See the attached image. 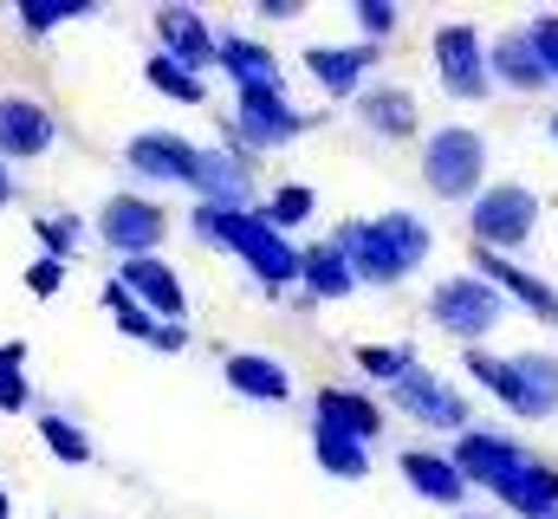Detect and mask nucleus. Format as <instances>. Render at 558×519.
<instances>
[{
    "instance_id": "obj_20",
    "label": "nucleus",
    "mask_w": 558,
    "mask_h": 519,
    "mask_svg": "<svg viewBox=\"0 0 558 519\" xmlns=\"http://www.w3.org/2000/svg\"><path fill=\"white\" fill-rule=\"evenodd\" d=\"M312 422H331V429H344L351 442L377 448L384 429H390V409H384L364 384H318L312 389Z\"/></svg>"
},
{
    "instance_id": "obj_41",
    "label": "nucleus",
    "mask_w": 558,
    "mask_h": 519,
    "mask_svg": "<svg viewBox=\"0 0 558 519\" xmlns=\"http://www.w3.org/2000/svg\"><path fill=\"white\" fill-rule=\"evenodd\" d=\"M254 20H267V26H292V20H305V0H260Z\"/></svg>"
},
{
    "instance_id": "obj_34",
    "label": "nucleus",
    "mask_w": 558,
    "mask_h": 519,
    "mask_svg": "<svg viewBox=\"0 0 558 519\" xmlns=\"http://www.w3.org/2000/svg\"><path fill=\"white\" fill-rule=\"evenodd\" d=\"M312 215H318V189H312V182H274V189L260 195V221L279 228V234H299Z\"/></svg>"
},
{
    "instance_id": "obj_37",
    "label": "nucleus",
    "mask_w": 558,
    "mask_h": 519,
    "mask_svg": "<svg viewBox=\"0 0 558 519\" xmlns=\"http://www.w3.org/2000/svg\"><path fill=\"white\" fill-rule=\"evenodd\" d=\"M26 402H33V389H26V345L7 338V345H0V409L20 415Z\"/></svg>"
},
{
    "instance_id": "obj_14",
    "label": "nucleus",
    "mask_w": 558,
    "mask_h": 519,
    "mask_svg": "<svg viewBox=\"0 0 558 519\" xmlns=\"http://www.w3.org/2000/svg\"><path fill=\"white\" fill-rule=\"evenodd\" d=\"M344 111L377 143H416L422 136V98H416V85H403V79H371Z\"/></svg>"
},
{
    "instance_id": "obj_17",
    "label": "nucleus",
    "mask_w": 558,
    "mask_h": 519,
    "mask_svg": "<svg viewBox=\"0 0 558 519\" xmlns=\"http://www.w3.org/2000/svg\"><path fill=\"white\" fill-rule=\"evenodd\" d=\"M215 72L228 79V92H286V59L241 26H215Z\"/></svg>"
},
{
    "instance_id": "obj_4",
    "label": "nucleus",
    "mask_w": 558,
    "mask_h": 519,
    "mask_svg": "<svg viewBox=\"0 0 558 519\" xmlns=\"http://www.w3.org/2000/svg\"><path fill=\"white\" fill-rule=\"evenodd\" d=\"M461 221H468V248L513 260L533 234H539V221H546V195H539L533 182H520V176H500V182H487V189L461 208Z\"/></svg>"
},
{
    "instance_id": "obj_43",
    "label": "nucleus",
    "mask_w": 558,
    "mask_h": 519,
    "mask_svg": "<svg viewBox=\"0 0 558 519\" xmlns=\"http://www.w3.org/2000/svg\"><path fill=\"white\" fill-rule=\"evenodd\" d=\"M546 136H553V149H558V105L546 111Z\"/></svg>"
},
{
    "instance_id": "obj_22",
    "label": "nucleus",
    "mask_w": 558,
    "mask_h": 519,
    "mask_svg": "<svg viewBox=\"0 0 558 519\" xmlns=\"http://www.w3.org/2000/svg\"><path fill=\"white\" fill-rule=\"evenodd\" d=\"M397 474H403V487L428 500V507H448V514H468V481H461V468L448 461V448H397Z\"/></svg>"
},
{
    "instance_id": "obj_7",
    "label": "nucleus",
    "mask_w": 558,
    "mask_h": 519,
    "mask_svg": "<svg viewBox=\"0 0 558 519\" xmlns=\"http://www.w3.org/2000/svg\"><path fill=\"white\" fill-rule=\"evenodd\" d=\"M428 72L454 105H487L494 79H487V26L481 20H435L428 33Z\"/></svg>"
},
{
    "instance_id": "obj_45",
    "label": "nucleus",
    "mask_w": 558,
    "mask_h": 519,
    "mask_svg": "<svg viewBox=\"0 0 558 519\" xmlns=\"http://www.w3.org/2000/svg\"><path fill=\"white\" fill-rule=\"evenodd\" d=\"M454 519H500V514H454Z\"/></svg>"
},
{
    "instance_id": "obj_42",
    "label": "nucleus",
    "mask_w": 558,
    "mask_h": 519,
    "mask_svg": "<svg viewBox=\"0 0 558 519\" xmlns=\"http://www.w3.org/2000/svg\"><path fill=\"white\" fill-rule=\"evenodd\" d=\"M13 202H20V169H13V162H0V215H7Z\"/></svg>"
},
{
    "instance_id": "obj_23",
    "label": "nucleus",
    "mask_w": 558,
    "mask_h": 519,
    "mask_svg": "<svg viewBox=\"0 0 558 519\" xmlns=\"http://www.w3.org/2000/svg\"><path fill=\"white\" fill-rule=\"evenodd\" d=\"M221 384L234 389L241 402H292L299 396V377H292V364L274 358V351H221Z\"/></svg>"
},
{
    "instance_id": "obj_29",
    "label": "nucleus",
    "mask_w": 558,
    "mask_h": 519,
    "mask_svg": "<svg viewBox=\"0 0 558 519\" xmlns=\"http://www.w3.org/2000/svg\"><path fill=\"white\" fill-rule=\"evenodd\" d=\"M105 7L98 0H13V26L26 39H52L59 26H78V20H98Z\"/></svg>"
},
{
    "instance_id": "obj_1",
    "label": "nucleus",
    "mask_w": 558,
    "mask_h": 519,
    "mask_svg": "<svg viewBox=\"0 0 558 519\" xmlns=\"http://www.w3.org/2000/svg\"><path fill=\"white\" fill-rule=\"evenodd\" d=\"M344 266L357 273V286H377V292H397L410 286L428 254H435V228L422 221L416 208H384V215H351L325 234Z\"/></svg>"
},
{
    "instance_id": "obj_31",
    "label": "nucleus",
    "mask_w": 558,
    "mask_h": 519,
    "mask_svg": "<svg viewBox=\"0 0 558 519\" xmlns=\"http://www.w3.org/2000/svg\"><path fill=\"white\" fill-rule=\"evenodd\" d=\"M85 241H92V228H85V215H78V208H52V215H33V248H39L46 260L72 266V260L85 254Z\"/></svg>"
},
{
    "instance_id": "obj_46",
    "label": "nucleus",
    "mask_w": 558,
    "mask_h": 519,
    "mask_svg": "<svg viewBox=\"0 0 558 519\" xmlns=\"http://www.w3.org/2000/svg\"><path fill=\"white\" fill-rule=\"evenodd\" d=\"M553 519H558V514H553Z\"/></svg>"
},
{
    "instance_id": "obj_36",
    "label": "nucleus",
    "mask_w": 558,
    "mask_h": 519,
    "mask_svg": "<svg viewBox=\"0 0 558 519\" xmlns=\"http://www.w3.org/2000/svg\"><path fill=\"white\" fill-rule=\"evenodd\" d=\"M98 299H105V312H111V325H118L124 338H137V345H149V338H156V318L143 312V305L124 292V286H118V279H105V286H98Z\"/></svg>"
},
{
    "instance_id": "obj_32",
    "label": "nucleus",
    "mask_w": 558,
    "mask_h": 519,
    "mask_svg": "<svg viewBox=\"0 0 558 519\" xmlns=\"http://www.w3.org/2000/svg\"><path fill=\"white\" fill-rule=\"evenodd\" d=\"M351 364H357L364 389H397L422 358H416V345H351Z\"/></svg>"
},
{
    "instance_id": "obj_12",
    "label": "nucleus",
    "mask_w": 558,
    "mask_h": 519,
    "mask_svg": "<svg viewBox=\"0 0 558 519\" xmlns=\"http://www.w3.org/2000/svg\"><path fill=\"white\" fill-rule=\"evenodd\" d=\"M384 46H364V39H312V46H299V72L318 85V98L325 105H351L377 72H384Z\"/></svg>"
},
{
    "instance_id": "obj_5",
    "label": "nucleus",
    "mask_w": 558,
    "mask_h": 519,
    "mask_svg": "<svg viewBox=\"0 0 558 519\" xmlns=\"http://www.w3.org/2000/svg\"><path fill=\"white\" fill-rule=\"evenodd\" d=\"M422 318L448 338V345H461V351H474V345H487L507 318H513V305L481 279V273H448V279H435L428 286V299H422Z\"/></svg>"
},
{
    "instance_id": "obj_26",
    "label": "nucleus",
    "mask_w": 558,
    "mask_h": 519,
    "mask_svg": "<svg viewBox=\"0 0 558 519\" xmlns=\"http://www.w3.org/2000/svg\"><path fill=\"white\" fill-rule=\"evenodd\" d=\"M299 292L312 305H344L357 292V273L344 266V254L331 241H312V248H299Z\"/></svg>"
},
{
    "instance_id": "obj_28",
    "label": "nucleus",
    "mask_w": 558,
    "mask_h": 519,
    "mask_svg": "<svg viewBox=\"0 0 558 519\" xmlns=\"http://www.w3.org/2000/svg\"><path fill=\"white\" fill-rule=\"evenodd\" d=\"M312 429V461L331 474V481H371V448L364 442H351L344 429H331V422H305Z\"/></svg>"
},
{
    "instance_id": "obj_35",
    "label": "nucleus",
    "mask_w": 558,
    "mask_h": 519,
    "mask_svg": "<svg viewBox=\"0 0 558 519\" xmlns=\"http://www.w3.org/2000/svg\"><path fill=\"white\" fill-rule=\"evenodd\" d=\"M351 20H357V39L364 46H384V52L403 33V7L397 0H351Z\"/></svg>"
},
{
    "instance_id": "obj_13",
    "label": "nucleus",
    "mask_w": 558,
    "mask_h": 519,
    "mask_svg": "<svg viewBox=\"0 0 558 519\" xmlns=\"http://www.w3.org/2000/svg\"><path fill=\"white\" fill-rule=\"evenodd\" d=\"M526 455H533V448H526L520 435L494 429V422H474V429H461V435L448 442V461L461 468L468 494H500V487L520 474V461H526Z\"/></svg>"
},
{
    "instance_id": "obj_15",
    "label": "nucleus",
    "mask_w": 558,
    "mask_h": 519,
    "mask_svg": "<svg viewBox=\"0 0 558 519\" xmlns=\"http://www.w3.org/2000/svg\"><path fill=\"white\" fill-rule=\"evenodd\" d=\"M468 273H481L520 318H533V325H558V286L539 273V266H520V260L507 254H481V248H468Z\"/></svg>"
},
{
    "instance_id": "obj_24",
    "label": "nucleus",
    "mask_w": 558,
    "mask_h": 519,
    "mask_svg": "<svg viewBox=\"0 0 558 519\" xmlns=\"http://www.w3.org/2000/svg\"><path fill=\"white\" fill-rule=\"evenodd\" d=\"M520 422H558V351H513V409Z\"/></svg>"
},
{
    "instance_id": "obj_44",
    "label": "nucleus",
    "mask_w": 558,
    "mask_h": 519,
    "mask_svg": "<svg viewBox=\"0 0 558 519\" xmlns=\"http://www.w3.org/2000/svg\"><path fill=\"white\" fill-rule=\"evenodd\" d=\"M0 519H13V500H7V487H0Z\"/></svg>"
},
{
    "instance_id": "obj_16",
    "label": "nucleus",
    "mask_w": 558,
    "mask_h": 519,
    "mask_svg": "<svg viewBox=\"0 0 558 519\" xmlns=\"http://www.w3.org/2000/svg\"><path fill=\"white\" fill-rule=\"evenodd\" d=\"M195 208H221V215H241V208H260V176L247 156L221 149V143H202V162H195V189H189Z\"/></svg>"
},
{
    "instance_id": "obj_30",
    "label": "nucleus",
    "mask_w": 558,
    "mask_h": 519,
    "mask_svg": "<svg viewBox=\"0 0 558 519\" xmlns=\"http://www.w3.org/2000/svg\"><path fill=\"white\" fill-rule=\"evenodd\" d=\"M143 85H149L156 98H169V105H189V111L215 105L208 79H202V72H189V65H175V59H162V52H149V59H143Z\"/></svg>"
},
{
    "instance_id": "obj_21",
    "label": "nucleus",
    "mask_w": 558,
    "mask_h": 519,
    "mask_svg": "<svg viewBox=\"0 0 558 519\" xmlns=\"http://www.w3.org/2000/svg\"><path fill=\"white\" fill-rule=\"evenodd\" d=\"M487 79H494V92H513V98H546V92H553V79H546V65H539L526 26L487 33Z\"/></svg>"
},
{
    "instance_id": "obj_3",
    "label": "nucleus",
    "mask_w": 558,
    "mask_h": 519,
    "mask_svg": "<svg viewBox=\"0 0 558 519\" xmlns=\"http://www.w3.org/2000/svg\"><path fill=\"white\" fill-rule=\"evenodd\" d=\"M416 176L422 189L448 208H468L487 182H494V143L481 124H428L416 136Z\"/></svg>"
},
{
    "instance_id": "obj_39",
    "label": "nucleus",
    "mask_w": 558,
    "mask_h": 519,
    "mask_svg": "<svg viewBox=\"0 0 558 519\" xmlns=\"http://www.w3.org/2000/svg\"><path fill=\"white\" fill-rule=\"evenodd\" d=\"M65 273H72V266H59V260H26V273H20V279H26V292H33V299H59V292H65Z\"/></svg>"
},
{
    "instance_id": "obj_2",
    "label": "nucleus",
    "mask_w": 558,
    "mask_h": 519,
    "mask_svg": "<svg viewBox=\"0 0 558 519\" xmlns=\"http://www.w3.org/2000/svg\"><path fill=\"white\" fill-rule=\"evenodd\" d=\"M189 234L215 254L241 260V273L260 286V299H286L299 292V241L260 221V208L221 215V208H189Z\"/></svg>"
},
{
    "instance_id": "obj_33",
    "label": "nucleus",
    "mask_w": 558,
    "mask_h": 519,
    "mask_svg": "<svg viewBox=\"0 0 558 519\" xmlns=\"http://www.w3.org/2000/svg\"><path fill=\"white\" fill-rule=\"evenodd\" d=\"M461 377L481 389V396H494L500 409H513V351L474 345V351H461Z\"/></svg>"
},
{
    "instance_id": "obj_18",
    "label": "nucleus",
    "mask_w": 558,
    "mask_h": 519,
    "mask_svg": "<svg viewBox=\"0 0 558 519\" xmlns=\"http://www.w3.org/2000/svg\"><path fill=\"white\" fill-rule=\"evenodd\" d=\"M149 33H156V52L162 59H175V65H189V72H215V20L202 13V7H189V0H162L156 13H149Z\"/></svg>"
},
{
    "instance_id": "obj_9",
    "label": "nucleus",
    "mask_w": 558,
    "mask_h": 519,
    "mask_svg": "<svg viewBox=\"0 0 558 519\" xmlns=\"http://www.w3.org/2000/svg\"><path fill=\"white\" fill-rule=\"evenodd\" d=\"M390 402V415H403L410 429H422V435H441V448L461 435V429H474V402H468V389L461 384H448L441 371H428V364H416L410 377L397 389H384Z\"/></svg>"
},
{
    "instance_id": "obj_40",
    "label": "nucleus",
    "mask_w": 558,
    "mask_h": 519,
    "mask_svg": "<svg viewBox=\"0 0 558 519\" xmlns=\"http://www.w3.org/2000/svg\"><path fill=\"white\" fill-rule=\"evenodd\" d=\"M195 345V325H156V338H149V351H162V358H182Z\"/></svg>"
},
{
    "instance_id": "obj_19",
    "label": "nucleus",
    "mask_w": 558,
    "mask_h": 519,
    "mask_svg": "<svg viewBox=\"0 0 558 519\" xmlns=\"http://www.w3.org/2000/svg\"><path fill=\"white\" fill-rule=\"evenodd\" d=\"M111 279H118V286L137 299L156 325H189V286H182V273H175L162 254H149V260H118V266H111Z\"/></svg>"
},
{
    "instance_id": "obj_10",
    "label": "nucleus",
    "mask_w": 558,
    "mask_h": 519,
    "mask_svg": "<svg viewBox=\"0 0 558 519\" xmlns=\"http://www.w3.org/2000/svg\"><path fill=\"white\" fill-rule=\"evenodd\" d=\"M59 143H65V118H59V105L46 92L0 85V162L26 169V162H46Z\"/></svg>"
},
{
    "instance_id": "obj_25",
    "label": "nucleus",
    "mask_w": 558,
    "mask_h": 519,
    "mask_svg": "<svg viewBox=\"0 0 558 519\" xmlns=\"http://www.w3.org/2000/svg\"><path fill=\"white\" fill-rule=\"evenodd\" d=\"M494 500H500V514H513V519H553L558 514V461L533 448V455L520 461V474H513Z\"/></svg>"
},
{
    "instance_id": "obj_11",
    "label": "nucleus",
    "mask_w": 558,
    "mask_h": 519,
    "mask_svg": "<svg viewBox=\"0 0 558 519\" xmlns=\"http://www.w3.org/2000/svg\"><path fill=\"white\" fill-rule=\"evenodd\" d=\"M118 162L131 169V189H143V195H162V189H195L202 143H195L189 130L149 124V130H131V136H124Z\"/></svg>"
},
{
    "instance_id": "obj_27",
    "label": "nucleus",
    "mask_w": 558,
    "mask_h": 519,
    "mask_svg": "<svg viewBox=\"0 0 558 519\" xmlns=\"http://www.w3.org/2000/svg\"><path fill=\"white\" fill-rule=\"evenodd\" d=\"M33 435H39V448H46L59 468H92V461H98L85 422H72L65 409H33Z\"/></svg>"
},
{
    "instance_id": "obj_8",
    "label": "nucleus",
    "mask_w": 558,
    "mask_h": 519,
    "mask_svg": "<svg viewBox=\"0 0 558 519\" xmlns=\"http://www.w3.org/2000/svg\"><path fill=\"white\" fill-rule=\"evenodd\" d=\"M169 228H175V221H169V208H162L156 195H143V189H118V195H105V202H98V215H92V241H98L111 260L162 254Z\"/></svg>"
},
{
    "instance_id": "obj_6",
    "label": "nucleus",
    "mask_w": 558,
    "mask_h": 519,
    "mask_svg": "<svg viewBox=\"0 0 558 519\" xmlns=\"http://www.w3.org/2000/svg\"><path fill=\"white\" fill-rule=\"evenodd\" d=\"M305 130H318L312 111L292 105V92H234V105L221 111V149L260 162V156H279L292 149Z\"/></svg>"
},
{
    "instance_id": "obj_38",
    "label": "nucleus",
    "mask_w": 558,
    "mask_h": 519,
    "mask_svg": "<svg viewBox=\"0 0 558 519\" xmlns=\"http://www.w3.org/2000/svg\"><path fill=\"white\" fill-rule=\"evenodd\" d=\"M520 26H526V39H533V52H539L546 79L558 85V13H533V20H520Z\"/></svg>"
}]
</instances>
